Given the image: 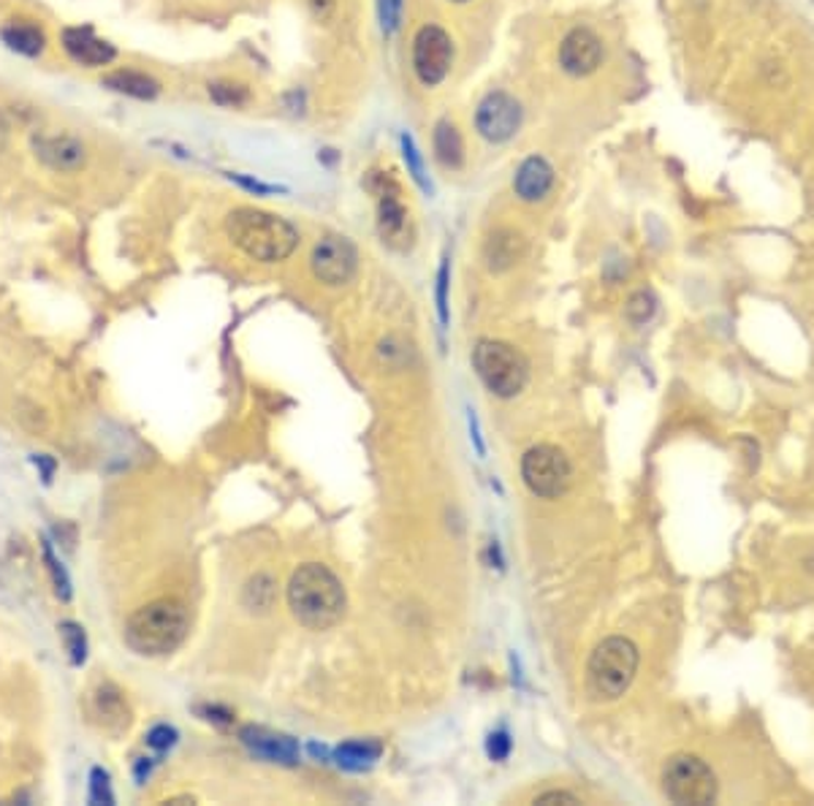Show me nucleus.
<instances>
[{
	"label": "nucleus",
	"instance_id": "nucleus-22",
	"mask_svg": "<svg viewBox=\"0 0 814 806\" xmlns=\"http://www.w3.org/2000/svg\"><path fill=\"white\" fill-rule=\"evenodd\" d=\"M277 600V587L275 578L270 574H259L255 578H250L248 587H244V605L250 611H259V614H266V611L275 605Z\"/></svg>",
	"mask_w": 814,
	"mask_h": 806
},
{
	"label": "nucleus",
	"instance_id": "nucleus-16",
	"mask_svg": "<svg viewBox=\"0 0 814 806\" xmlns=\"http://www.w3.org/2000/svg\"><path fill=\"white\" fill-rule=\"evenodd\" d=\"M239 736H242L244 747L253 749V753L261 755V758L272 760V763L291 766L299 760V747L291 736L272 733V731H266V727H255V725L242 727Z\"/></svg>",
	"mask_w": 814,
	"mask_h": 806
},
{
	"label": "nucleus",
	"instance_id": "nucleus-30",
	"mask_svg": "<svg viewBox=\"0 0 814 806\" xmlns=\"http://www.w3.org/2000/svg\"><path fill=\"white\" fill-rule=\"evenodd\" d=\"M448 261L440 264L438 272V313H440V324H448Z\"/></svg>",
	"mask_w": 814,
	"mask_h": 806
},
{
	"label": "nucleus",
	"instance_id": "nucleus-21",
	"mask_svg": "<svg viewBox=\"0 0 814 806\" xmlns=\"http://www.w3.org/2000/svg\"><path fill=\"white\" fill-rule=\"evenodd\" d=\"M381 742H348L343 744V747H337L334 758H337V763L345 766V769L359 771L370 769V766L381 758Z\"/></svg>",
	"mask_w": 814,
	"mask_h": 806
},
{
	"label": "nucleus",
	"instance_id": "nucleus-8",
	"mask_svg": "<svg viewBox=\"0 0 814 806\" xmlns=\"http://www.w3.org/2000/svg\"><path fill=\"white\" fill-rule=\"evenodd\" d=\"M522 478L532 494L554 500L567 492L573 478L571 459L556 446H535L522 457Z\"/></svg>",
	"mask_w": 814,
	"mask_h": 806
},
{
	"label": "nucleus",
	"instance_id": "nucleus-35",
	"mask_svg": "<svg viewBox=\"0 0 814 806\" xmlns=\"http://www.w3.org/2000/svg\"><path fill=\"white\" fill-rule=\"evenodd\" d=\"M307 5H310V11H312V16H315V20L326 22V20H332L334 9H337V0H307Z\"/></svg>",
	"mask_w": 814,
	"mask_h": 806
},
{
	"label": "nucleus",
	"instance_id": "nucleus-28",
	"mask_svg": "<svg viewBox=\"0 0 814 806\" xmlns=\"http://www.w3.org/2000/svg\"><path fill=\"white\" fill-rule=\"evenodd\" d=\"M403 5L405 0H378V16L386 36H394L403 25Z\"/></svg>",
	"mask_w": 814,
	"mask_h": 806
},
{
	"label": "nucleus",
	"instance_id": "nucleus-34",
	"mask_svg": "<svg viewBox=\"0 0 814 806\" xmlns=\"http://www.w3.org/2000/svg\"><path fill=\"white\" fill-rule=\"evenodd\" d=\"M535 804H582L578 802V796H573V793L567 791H549V793H540L538 798H535Z\"/></svg>",
	"mask_w": 814,
	"mask_h": 806
},
{
	"label": "nucleus",
	"instance_id": "nucleus-1",
	"mask_svg": "<svg viewBox=\"0 0 814 806\" xmlns=\"http://www.w3.org/2000/svg\"><path fill=\"white\" fill-rule=\"evenodd\" d=\"M223 229H226V237L231 239L234 248H239L248 258L261 261V264L286 261L299 244V231L291 220L255 207L231 209Z\"/></svg>",
	"mask_w": 814,
	"mask_h": 806
},
{
	"label": "nucleus",
	"instance_id": "nucleus-38",
	"mask_svg": "<svg viewBox=\"0 0 814 806\" xmlns=\"http://www.w3.org/2000/svg\"><path fill=\"white\" fill-rule=\"evenodd\" d=\"M451 3H470V0H451Z\"/></svg>",
	"mask_w": 814,
	"mask_h": 806
},
{
	"label": "nucleus",
	"instance_id": "nucleus-12",
	"mask_svg": "<svg viewBox=\"0 0 814 806\" xmlns=\"http://www.w3.org/2000/svg\"><path fill=\"white\" fill-rule=\"evenodd\" d=\"M33 155L58 175H76L87 166V147L74 133H38L33 139Z\"/></svg>",
	"mask_w": 814,
	"mask_h": 806
},
{
	"label": "nucleus",
	"instance_id": "nucleus-23",
	"mask_svg": "<svg viewBox=\"0 0 814 806\" xmlns=\"http://www.w3.org/2000/svg\"><path fill=\"white\" fill-rule=\"evenodd\" d=\"M210 98L217 104V107H248L253 93H250L248 85L234 80H217L210 85Z\"/></svg>",
	"mask_w": 814,
	"mask_h": 806
},
{
	"label": "nucleus",
	"instance_id": "nucleus-14",
	"mask_svg": "<svg viewBox=\"0 0 814 806\" xmlns=\"http://www.w3.org/2000/svg\"><path fill=\"white\" fill-rule=\"evenodd\" d=\"M60 44H63V52L76 65H85V69H104V65H109L117 58L115 44L98 36L93 27H65L60 33Z\"/></svg>",
	"mask_w": 814,
	"mask_h": 806
},
{
	"label": "nucleus",
	"instance_id": "nucleus-20",
	"mask_svg": "<svg viewBox=\"0 0 814 806\" xmlns=\"http://www.w3.org/2000/svg\"><path fill=\"white\" fill-rule=\"evenodd\" d=\"M0 38H3L5 47L16 55H25V58H38L47 49V36L38 25L25 20H11L0 27Z\"/></svg>",
	"mask_w": 814,
	"mask_h": 806
},
{
	"label": "nucleus",
	"instance_id": "nucleus-32",
	"mask_svg": "<svg viewBox=\"0 0 814 806\" xmlns=\"http://www.w3.org/2000/svg\"><path fill=\"white\" fill-rule=\"evenodd\" d=\"M175 742H177V731H175V727H169V725L153 727V731H149V736H147L149 747L160 749V753H164V749H169Z\"/></svg>",
	"mask_w": 814,
	"mask_h": 806
},
{
	"label": "nucleus",
	"instance_id": "nucleus-31",
	"mask_svg": "<svg viewBox=\"0 0 814 806\" xmlns=\"http://www.w3.org/2000/svg\"><path fill=\"white\" fill-rule=\"evenodd\" d=\"M91 780H93L91 782L93 802H101V804H111V802H115V796H111V791H109V777H106V771L93 769Z\"/></svg>",
	"mask_w": 814,
	"mask_h": 806
},
{
	"label": "nucleus",
	"instance_id": "nucleus-19",
	"mask_svg": "<svg viewBox=\"0 0 814 806\" xmlns=\"http://www.w3.org/2000/svg\"><path fill=\"white\" fill-rule=\"evenodd\" d=\"M432 149L443 169L456 171L465 166V139H462V131L456 128L454 120H440L434 125Z\"/></svg>",
	"mask_w": 814,
	"mask_h": 806
},
{
	"label": "nucleus",
	"instance_id": "nucleus-10",
	"mask_svg": "<svg viewBox=\"0 0 814 806\" xmlns=\"http://www.w3.org/2000/svg\"><path fill=\"white\" fill-rule=\"evenodd\" d=\"M367 188L378 202V229L386 242H399L407 231V204L403 199V188L394 180L392 171H370Z\"/></svg>",
	"mask_w": 814,
	"mask_h": 806
},
{
	"label": "nucleus",
	"instance_id": "nucleus-7",
	"mask_svg": "<svg viewBox=\"0 0 814 806\" xmlns=\"http://www.w3.org/2000/svg\"><path fill=\"white\" fill-rule=\"evenodd\" d=\"M412 74L421 82L423 87H438L443 85L445 76H448L451 65H454V38L445 27L429 25L418 27V33L412 36Z\"/></svg>",
	"mask_w": 814,
	"mask_h": 806
},
{
	"label": "nucleus",
	"instance_id": "nucleus-18",
	"mask_svg": "<svg viewBox=\"0 0 814 806\" xmlns=\"http://www.w3.org/2000/svg\"><path fill=\"white\" fill-rule=\"evenodd\" d=\"M101 85L106 87V91L120 93V96H128V98H139V101H153V98H158V93H160V82L155 80V76L144 74V71H136V69L109 71V74H104Z\"/></svg>",
	"mask_w": 814,
	"mask_h": 806
},
{
	"label": "nucleus",
	"instance_id": "nucleus-2",
	"mask_svg": "<svg viewBox=\"0 0 814 806\" xmlns=\"http://www.w3.org/2000/svg\"><path fill=\"white\" fill-rule=\"evenodd\" d=\"M288 605L307 630H328L345 614V587L326 565L307 563L288 584Z\"/></svg>",
	"mask_w": 814,
	"mask_h": 806
},
{
	"label": "nucleus",
	"instance_id": "nucleus-29",
	"mask_svg": "<svg viewBox=\"0 0 814 806\" xmlns=\"http://www.w3.org/2000/svg\"><path fill=\"white\" fill-rule=\"evenodd\" d=\"M403 155H405L407 171H410L412 180H416L421 188H429L427 177H423V160H421V155H418L416 142H412V136H407V133L403 136Z\"/></svg>",
	"mask_w": 814,
	"mask_h": 806
},
{
	"label": "nucleus",
	"instance_id": "nucleus-25",
	"mask_svg": "<svg viewBox=\"0 0 814 806\" xmlns=\"http://www.w3.org/2000/svg\"><path fill=\"white\" fill-rule=\"evenodd\" d=\"M60 636L65 641V652H69L71 663L82 665L87 660V636L76 622H63L60 625Z\"/></svg>",
	"mask_w": 814,
	"mask_h": 806
},
{
	"label": "nucleus",
	"instance_id": "nucleus-37",
	"mask_svg": "<svg viewBox=\"0 0 814 806\" xmlns=\"http://www.w3.org/2000/svg\"><path fill=\"white\" fill-rule=\"evenodd\" d=\"M5 139H9V122H5L3 112H0V149L5 147Z\"/></svg>",
	"mask_w": 814,
	"mask_h": 806
},
{
	"label": "nucleus",
	"instance_id": "nucleus-26",
	"mask_svg": "<svg viewBox=\"0 0 814 806\" xmlns=\"http://www.w3.org/2000/svg\"><path fill=\"white\" fill-rule=\"evenodd\" d=\"M98 711L106 717V720H117L120 725H128V706L122 703L120 693L115 687L106 685L101 693H98Z\"/></svg>",
	"mask_w": 814,
	"mask_h": 806
},
{
	"label": "nucleus",
	"instance_id": "nucleus-24",
	"mask_svg": "<svg viewBox=\"0 0 814 806\" xmlns=\"http://www.w3.org/2000/svg\"><path fill=\"white\" fill-rule=\"evenodd\" d=\"M657 313V299L651 291H635L633 297L624 304V315H627L630 324L641 326L646 321H651V315Z\"/></svg>",
	"mask_w": 814,
	"mask_h": 806
},
{
	"label": "nucleus",
	"instance_id": "nucleus-6",
	"mask_svg": "<svg viewBox=\"0 0 814 806\" xmlns=\"http://www.w3.org/2000/svg\"><path fill=\"white\" fill-rule=\"evenodd\" d=\"M662 791L673 804L706 806L717 798V777L695 755H673L662 769Z\"/></svg>",
	"mask_w": 814,
	"mask_h": 806
},
{
	"label": "nucleus",
	"instance_id": "nucleus-9",
	"mask_svg": "<svg viewBox=\"0 0 814 806\" xmlns=\"http://www.w3.org/2000/svg\"><path fill=\"white\" fill-rule=\"evenodd\" d=\"M310 269L323 286L337 288L354 280L356 269H359V253H356L354 242L339 233H326L315 242L310 253Z\"/></svg>",
	"mask_w": 814,
	"mask_h": 806
},
{
	"label": "nucleus",
	"instance_id": "nucleus-17",
	"mask_svg": "<svg viewBox=\"0 0 814 806\" xmlns=\"http://www.w3.org/2000/svg\"><path fill=\"white\" fill-rule=\"evenodd\" d=\"M527 242L516 229H500L483 244V261H487L489 272H508L522 261Z\"/></svg>",
	"mask_w": 814,
	"mask_h": 806
},
{
	"label": "nucleus",
	"instance_id": "nucleus-5",
	"mask_svg": "<svg viewBox=\"0 0 814 806\" xmlns=\"http://www.w3.org/2000/svg\"><path fill=\"white\" fill-rule=\"evenodd\" d=\"M472 366L483 386L500 399H513L529 381V364L518 348L503 340H481L472 348Z\"/></svg>",
	"mask_w": 814,
	"mask_h": 806
},
{
	"label": "nucleus",
	"instance_id": "nucleus-27",
	"mask_svg": "<svg viewBox=\"0 0 814 806\" xmlns=\"http://www.w3.org/2000/svg\"><path fill=\"white\" fill-rule=\"evenodd\" d=\"M44 563H47L49 574H52V584H55V592H58V598L69 600L71 598V578H69V574H65L63 565H60V560L55 557L52 546H49L47 541H44Z\"/></svg>",
	"mask_w": 814,
	"mask_h": 806
},
{
	"label": "nucleus",
	"instance_id": "nucleus-3",
	"mask_svg": "<svg viewBox=\"0 0 814 806\" xmlns=\"http://www.w3.org/2000/svg\"><path fill=\"white\" fill-rule=\"evenodd\" d=\"M188 630L191 616L180 600H153L125 622V643L142 658H164L185 641Z\"/></svg>",
	"mask_w": 814,
	"mask_h": 806
},
{
	"label": "nucleus",
	"instance_id": "nucleus-33",
	"mask_svg": "<svg viewBox=\"0 0 814 806\" xmlns=\"http://www.w3.org/2000/svg\"><path fill=\"white\" fill-rule=\"evenodd\" d=\"M511 753V738L505 736V733H492L489 736V755H492L494 760H505L508 758Z\"/></svg>",
	"mask_w": 814,
	"mask_h": 806
},
{
	"label": "nucleus",
	"instance_id": "nucleus-11",
	"mask_svg": "<svg viewBox=\"0 0 814 806\" xmlns=\"http://www.w3.org/2000/svg\"><path fill=\"white\" fill-rule=\"evenodd\" d=\"M522 125V104L505 91H494L483 96L476 109V128L487 142L503 144L516 136Z\"/></svg>",
	"mask_w": 814,
	"mask_h": 806
},
{
	"label": "nucleus",
	"instance_id": "nucleus-13",
	"mask_svg": "<svg viewBox=\"0 0 814 806\" xmlns=\"http://www.w3.org/2000/svg\"><path fill=\"white\" fill-rule=\"evenodd\" d=\"M603 63V41L589 27H573L560 44V65L571 76H589Z\"/></svg>",
	"mask_w": 814,
	"mask_h": 806
},
{
	"label": "nucleus",
	"instance_id": "nucleus-15",
	"mask_svg": "<svg viewBox=\"0 0 814 806\" xmlns=\"http://www.w3.org/2000/svg\"><path fill=\"white\" fill-rule=\"evenodd\" d=\"M551 188H554V166L543 155H529L513 175V193L527 204L543 202Z\"/></svg>",
	"mask_w": 814,
	"mask_h": 806
},
{
	"label": "nucleus",
	"instance_id": "nucleus-36",
	"mask_svg": "<svg viewBox=\"0 0 814 806\" xmlns=\"http://www.w3.org/2000/svg\"><path fill=\"white\" fill-rule=\"evenodd\" d=\"M228 177H231L234 182H239L242 188H248V191H253V193H272V191H275L272 185H264V182H259V180H250V177H244V175H228Z\"/></svg>",
	"mask_w": 814,
	"mask_h": 806
},
{
	"label": "nucleus",
	"instance_id": "nucleus-4",
	"mask_svg": "<svg viewBox=\"0 0 814 806\" xmlns=\"http://www.w3.org/2000/svg\"><path fill=\"white\" fill-rule=\"evenodd\" d=\"M638 671V649L630 638H606L587 665V690L595 700H617L624 695Z\"/></svg>",
	"mask_w": 814,
	"mask_h": 806
}]
</instances>
